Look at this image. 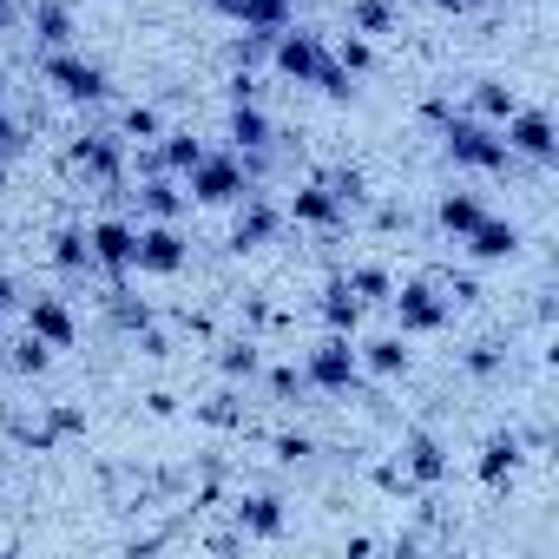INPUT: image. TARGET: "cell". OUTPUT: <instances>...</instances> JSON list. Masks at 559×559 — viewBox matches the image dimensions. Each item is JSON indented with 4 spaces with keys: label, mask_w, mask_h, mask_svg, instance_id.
I'll list each match as a JSON object with an SVG mask.
<instances>
[{
    "label": "cell",
    "mask_w": 559,
    "mask_h": 559,
    "mask_svg": "<svg viewBox=\"0 0 559 559\" xmlns=\"http://www.w3.org/2000/svg\"><path fill=\"white\" fill-rule=\"evenodd\" d=\"M0 513H8V487H0Z\"/></svg>",
    "instance_id": "cell-47"
},
{
    "label": "cell",
    "mask_w": 559,
    "mask_h": 559,
    "mask_svg": "<svg viewBox=\"0 0 559 559\" xmlns=\"http://www.w3.org/2000/svg\"><path fill=\"white\" fill-rule=\"evenodd\" d=\"M86 243H93V270H106L119 284L132 270V250H139V224L132 217H99V224H86Z\"/></svg>",
    "instance_id": "cell-12"
},
{
    "label": "cell",
    "mask_w": 559,
    "mask_h": 559,
    "mask_svg": "<svg viewBox=\"0 0 559 559\" xmlns=\"http://www.w3.org/2000/svg\"><path fill=\"white\" fill-rule=\"evenodd\" d=\"M356 356H362V376H376V382H402L415 369L408 336H369V343H356Z\"/></svg>",
    "instance_id": "cell-20"
},
{
    "label": "cell",
    "mask_w": 559,
    "mask_h": 559,
    "mask_svg": "<svg viewBox=\"0 0 559 559\" xmlns=\"http://www.w3.org/2000/svg\"><path fill=\"white\" fill-rule=\"evenodd\" d=\"M21 310H27V330H34L47 349H73V343H80V317H73L67 297H27Z\"/></svg>",
    "instance_id": "cell-16"
},
{
    "label": "cell",
    "mask_w": 559,
    "mask_h": 559,
    "mask_svg": "<svg viewBox=\"0 0 559 559\" xmlns=\"http://www.w3.org/2000/svg\"><path fill=\"white\" fill-rule=\"evenodd\" d=\"M284 217H290V224H304V230H323V237H336V230H349V211L336 204V191H330L323 178H310V185H297V191L284 198Z\"/></svg>",
    "instance_id": "cell-11"
},
{
    "label": "cell",
    "mask_w": 559,
    "mask_h": 559,
    "mask_svg": "<svg viewBox=\"0 0 559 559\" xmlns=\"http://www.w3.org/2000/svg\"><path fill=\"white\" fill-rule=\"evenodd\" d=\"M304 382H310L317 395H356V389H362V356H356V336L330 330V336L304 356Z\"/></svg>",
    "instance_id": "cell-4"
},
{
    "label": "cell",
    "mask_w": 559,
    "mask_h": 559,
    "mask_svg": "<svg viewBox=\"0 0 559 559\" xmlns=\"http://www.w3.org/2000/svg\"><path fill=\"white\" fill-rule=\"evenodd\" d=\"M402 474H408V487H435V480L448 474V448H441L428 428H415V435L402 441Z\"/></svg>",
    "instance_id": "cell-21"
},
{
    "label": "cell",
    "mask_w": 559,
    "mask_h": 559,
    "mask_svg": "<svg viewBox=\"0 0 559 559\" xmlns=\"http://www.w3.org/2000/svg\"><path fill=\"white\" fill-rule=\"evenodd\" d=\"M243 191H250V171H243V158H237V152H204V158L185 171V198H191V204L224 211V204H237Z\"/></svg>",
    "instance_id": "cell-6"
},
{
    "label": "cell",
    "mask_w": 559,
    "mask_h": 559,
    "mask_svg": "<svg viewBox=\"0 0 559 559\" xmlns=\"http://www.w3.org/2000/svg\"><path fill=\"white\" fill-rule=\"evenodd\" d=\"M330 53H336V60H343V67H349V73H356V80H362V73H369V67H376V47H369V40H362V34H343V40H336V47H330Z\"/></svg>",
    "instance_id": "cell-37"
},
{
    "label": "cell",
    "mask_w": 559,
    "mask_h": 559,
    "mask_svg": "<svg viewBox=\"0 0 559 559\" xmlns=\"http://www.w3.org/2000/svg\"><path fill=\"white\" fill-rule=\"evenodd\" d=\"M310 86H317V93H323L330 106H356V93H362V86H356V73H349V67H343L336 53H330V60L317 67V80H310Z\"/></svg>",
    "instance_id": "cell-30"
},
{
    "label": "cell",
    "mask_w": 559,
    "mask_h": 559,
    "mask_svg": "<svg viewBox=\"0 0 559 559\" xmlns=\"http://www.w3.org/2000/svg\"><path fill=\"white\" fill-rule=\"evenodd\" d=\"M8 165H14V158H8V152H0V191H8Z\"/></svg>",
    "instance_id": "cell-46"
},
{
    "label": "cell",
    "mask_w": 559,
    "mask_h": 559,
    "mask_svg": "<svg viewBox=\"0 0 559 559\" xmlns=\"http://www.w3.org/2000/svg\"><path fill=\"white\" fill-rule=\"evenodd\" d=\"M132 204H139V224H178L185 217V178H171V171H152V178H132V191H126Z\"/></svg>",
    "instance_id": "cell-13"
},
{
    "label": "cell",
    "mask_w": 559,
    "mask_h": 559,
    "mask_svg": "<svg viewBox=\"0 0 559 559\" xmlns=\"http://www.w3.org/2000/svg\"><path fill=\"white\" fill-rule=\"evenodd\" d=\"M106 317H112V330H119V336L152 330V304H145V297H126V290H112V297H106Z\"/></svg>",
    "instance_id": "cell-32"
},
{
    "label": "cell",
    "mask_w": 559,
    "mask_h": 559,
    "mask_svg": "<svg viewBox=\"0 0 559 559\" xmlns=\"http://www.w3.org/2000/svg\"><path fill=\"white\" fill-rule=\"evenodd\" d=\"M198 421H211V428H243V402H237V395H211V402H198Z\"/></svg>",
    "instance_id": "cell-38"
},
{
    "label": "cell",
    "mask_w": 559,
    "mask_h": 559,
    "mask_svg": "<svg viewBox=\"0 0 559 559\" xmlns=\"http://www.w3.org/2000/svg\"><path fill=\"white\" fill-rule=\"evenodd\" d=\"M461 376L467 382H500L507 376V343H467L461 349Z\"/></svg>",
    "instance_id": "cell-29"
},
{
    "label": "cell",
    "mask_w": 559,
    "mask_h": 559,
    "mask_svg": "<svg viewBox=\"0 0 559 559\" xmlns=\"http://www.w3.org/2000/svg\"><path fill=\"white\" fill-rule=\"evenodd\" d=\"M270 448H276V461H284V467H304V461H317V441H310V435H276Z\"/></svg>",
    "instance_id": "cell-39"
},
{
    "label": "cell",
    "mask_w": 559,
    "mask_h": 559,
    "mask_svg": "<svg viewBox=\"0 0 559 559\" xmlns=\"http://www.w3.org/2000/svg\"><path fill=\"white\" fill-rule=\"evenodd\" d=\"M217 369H224L230 382H257V376H263V343H257V336H224V343H217Z\"/></svg>",
    "instance_id": "cell-25"
},
{
    "label": "cell",
    "mask_w": 559,
    "mask_h": 559,
    "mask_svg": "<svg viewBox=\"0 0 559 559\" xmlns=\"http://www.w3.org/2000/svg\"><path fill=\"white\" fill-rule=\"evenodd\" d=\"M132 343H139V356H152V362H165V356H171V336H165L158 323H152V330H139Z\"/></svg>",
    "instance_id": "cell-41"
},
{
    "label": "cell",
    "mask_w": 559,
    "mask_h": 559,
    "mask_svg": "<svg viewBox=\"0 0 559 559\" xmlns=\"http://www.w3.org/2000/svg\"><path fill=\"white\" fill-rule=\"evenodd\" d=\"M520 461H526V441H520V428H500V435H487V448H480L474 474H480L487 487H507V480L520 474Z\"/></svg>",
    "instance_id": "cell-19"
},
{
    "label": "cell",
    "mask_w": 559,
    "mask_h": 559,
    "mask_svg": "<svg viewBox=\"0 0 559 559\" xmlns=\"http://www.w3.org/2000/svg\"><path fill=\"white\" fill-rule=\"evenodd\" d=\"M21 304H27V290L14 284V276H8V270H0V317H8V310H21Z\"/></svg>",
    "instance_id": "cell-43"
},
{
    "label": "cell",
    "mask_w": 559,
    "mask_h": 559,
    "mask_svg": "<svg viewBox=\"0 0 559 559\" xmlns=\"http://www.w3.org/2000/svg\"><path fill=\"white\" fill-rule=\"evenodd\" d=\"M158 132H165L158 106H126V119H119V139H126V145H152Z\"/></svg>",
    "instance_id": "cell-35"
},
{
    "label": "cell",
    "mask_w": 559,
    "mask_h": 559,
    "mask_svg": "<svg viewBox=\"0 0 559 559\" xmlns=\"http://www.w3.org/2000/svg\"><path fill=\"white\" fill-rule=\"evenodd\" d=\"M317 310H323V323H330V330L356 336V330H362V310H369V304H362V297L349 290V276H330V284H323V304H317Z\"/></svg>",
    "instance_id": "cell-22"
},
{
    "label": "cell",
    "mask_w": 559,
    "mask_h": 559,
    "mask_svg": "<svg viewBox=\"0 0 559 559\" xmlns=\"http://www.w3.org/2000/svg\"><path fill=\"white\" fill-rule=\"evenodd\" d=\"M204 8H211L217 21H237V14H243V0H204Z\"/></svg>",
    "instance_id": "cell-44"
},
{
    "label": "cell",
    "mask_w": 559,
    "mask_h": 559,
    "mask_svg": "<svg viewBox=\"0 0 559 559\" xmlns=\"http://www.w3.org/2000/svg\"><path fill=\"white\" fill-rule=\"evenodd\" d=\"M520 106V93L507 86V80H474V119H487V126H500L507 112Z\"/></svg>",
    "instance_id": "cell-31"
},
{
    "label": "cell",
    "mask_w": 559,
    "mask_h": 559,
    "mask_svg": "<svg viewBox=\"0 0 559 559\" xmlns=\"http://www.w3.org/2000/svg\"><path fill=\"white\" fill-rule=\"evenodd\" d=\"M402 27V8L395 0H349V34L376 40V34H395Z\"/></svg>",
    "instance_id": "cell-27"
},
{
    "label": "cell",
    "mask_w": 559,
    "mask_h": 559,
    "mask_svg": "<svg viewBox=\"0 0 559 559\" xmlns=\"http://www.w3.org/2000/svg\"><path fill=\"white\" fill-rule=\"evenodd\" d=\"M0 152H8V158H21V152H27V126H21L8 106H0Z\"/></svg>",
    "instance_id": "cell-40"
},
{
    "label": "cell",
    "mask_w": 559,
    "mask_h": 559,
    "mask_svg": "<svg viewBox=\"0 0 559 559\" xmlns=\"http://www.w3.org/2000/svg\"><path fill=\"white\" fill-rule=\"evenodd\" d=\"M284 224H290V217H284V204H276L270 191H257V185H250V191L237 198V217H230V237H224V243H230L237 257H250V250L276 243V230H284Z\"/></svg>",
    "instance_id": "cell-8"
},
{
    "label": "cell",
    "mask_w": 559,
    "mask_h": 559,
    "mask_svg": "<svg viewBox=\"0 0 559 559\" xmlns=\"http://www.w3.org/2000/svg\"><path fill=\"white\" fill-rule=\"evenodd\" d=\"M47 421H53V435H86V408H67V402H60Z\"/></svg>",
    "instance_id": "cell-42"
},
{
    "label": "cell",
    "mask_w": 559,
    "mask_h": 559,
    "mask_svg": "<svg viewBox=\"0 0 559 559\" xmlns=\"http://www.w3.org/2000/svg\"><path fill=\"white\" fill-rule=\"evenodd\" d=\"M323 60H330V47H323V34H310V27H297V21H290L284 34H276V40H270V67H276V73H284L290 86H310Z\"/></svg>",
    "instance_id": "cell-9"
},
{
    "label": "cell",
    "mask_w": 559,
    "mask_h": 559,
    "mask_svg": "<svg viewBox=\"0 0 559 559\" xmlns=\"http://www.w3.org/2000/svg\"><path fill=\"white\" fill-rule=\"evenodd\" d=\"M349 290H356L362 304H389V290H395V276H389L382 263H356V270H349Z\"/></svg>",
    "instance_id": "cell-34"
},
{
    "label": "cell",
    "mask_w": 559,
    "mask_h": 559,
    "mask_svg": "<svg viewBox=\"0 0 559 559\" xmlns=\"http://www.w3.org/2000/svg\"><path fill=\"white\" fill-rule=\"evenodd\" d=\"M204 152H211V145H204L198 132H185V126H171V132H158V165H165L171 178H185V171H191V165H198Z\"/></svg>",
    "instance_id": "cell-26"
},
{
    "label": "cell",
    "mask_w": 559,
    "mask_h": 559,
    "mask_svg": "<svg viewBox=\"0 0 559 559\" xmlns=\"http://www.w3.org/2000/svg\"><path fill=\"white\" fill-rule=\"evenodd\" d=\"M8 369H14V376H47V369H53V349H47L34 330H27V336L8 349Z\"/></svg>",
    "instance_id": "cell-33"
},
{
    "label": "cell",
    "mask_w": 559,
    "mask_h": 559,
    "mask_svg": "<svg viewBox=\"0 0 559 559\" xmlns=\"http://www.w3.org/2000/svg\"><path fill=\"white\" fill-rule=\"evenodd\" d=\"M47 257H53V270H67V276H93V243H86V224H60V230L47 237Z\"/></svg>",
    "instance_id": "cell-23"
},
{
    "label": "cell",
    "mask_w": 559,
    "mask_h": 559,
    "mask_svg": "<svg viewBox=\"0 0 559 559\" xmlns=\"http://www.w3.org/2000/svg\"><path fill=\"white\" fill-rule=\"evenodd\" d=\"M224 132H230V152H270L276 145V126H270L263 99H237L230 119H224Z\"/></svg>",
    "instance_id": "cell-18"
},
{
    "label": "cell",
    "mask_w": 559,
    "mask_h": 559,
    "mask_svg": "<svg viewBox=\"0 0 559 559\" xmlns=\"http://www.w3.org/2000/svg\"><path fill=\"white\" fill-rule=\"evenodd\" d=\"M284 507H290L284 493H237V500H230V513H237V533H243V539H276V533L290 526V513H284Z\"/></svg>",
    "instance_id": "cell-17"
},
{
    "label": "cell",
    "mask_w": 559,
    "mask_h": 559,
    "mask_svg": "<svg viewBox=\"0 0 559 559\" xmlns=\"http://www.w3.org/2000/svg\"><path fill=\"white\" fill-rule=\"evenodd\" d=\"M80 0H34L27 8V34H34V47L40 53H60V47H73V34H80Z\"/></svg>",
    "instance_id": "cell-15"
},
{
    "label": "cell",
    "mask_w": 559,
    "mask_h": 559,
    "mask_svg": "<svg viewBox=\"0 0 559 559\" xmlns=\"http://www.w3.org/2000/svg\"><path fill=\"white\" fill-rule=\"evenodd\" d=\"M480 217H487V204H480L474 191H441V198H435V224H441L454 243H461V237H467Z\"/></svg>",
    "instance_id": "cell-24"
},
{
    "label": "cell",
    "mask_w": 559,
    "mask_h": 559,
    "mask_svg": "<svg viewBox=\"0 0 559 559\" xmlns=\"http://www.w3.org/2000/svg\"><path fill=\"white\" fill-rule=\"evenodd\" d=\"M126 158H132V145H126L119 132H80V139L67 145V171H80L86 191H126V185H132Z\"/></svg>",
    "instance_id": "cell-2"
},
{
    "label": "cell",
    "mask_w": 559,
    "mask_h": 559,
    "mask_svg": "<svg viewBox=\"0 0 559 559\" xmlns=\"http://www.w3.org/2000/svg\"><path fill=\"white\" fill-rule=\"evenodd\" d=\"M40 80L67 99V106H106L112 99V80H106V67L99 60H86V53H73V47H60V53H40Z\"/></svg>",
    "instance_id": "cell-3"
},
{
    "label": "cell",
    "mask_w": 559,
    "mask_h": 559,
    "mask_svg": "<svg viewBox=\"0 0 559 559\" xmlns=\"http://www.w3.org/2000/svg\"><path fill=\"white\" fill-rule=\"evenodd\" d=\"M389 310H395L402 336H441V330L454 323V304L441 297L435 276H408V284H395V290H389Z\"/></svg>",
    "instance_id": "cell-5"
},
{
    "label": "cell",
    "mask_w": 559,
    "mask_h": 559,
    "mask_svg": "<svg viewBox=\"0 0 559 559\" xmlns=\"http://www.w3.org/2000/svg\"><path fill=\"white\" fill-rule=\"evenodd\" d=\"M263 389H270V402H297L310 382H304V369H297V362H276V369H263Z\"/></svg>",
    "instance_id": "cell-36"
},
{
    "label": "cell",
    "mask_w": 559,
    "mask_h": 559,
    "mask_svg": "<svg viewBox=\"0 0 559 559\" xmlns=\"http://www.w3.org/2000/svg\"><path fill=\"white\" fill-rule=\"evenodd\" d=\"M500 139H507L513 158H526V165H539V171L559 158V132H552V112H546V106H513V112L500 119Z\"/></svg>",
    "instance_id": "cell-7"
},
{
    "label": "cell",
    "mask_w": 559,
    "mask_h": 559,
    "mask_svg": "<svg viewBox=\"0 0 559 559\" xmlns=\"http://www.w3.org/2000/svg\"><path fill=\"white\" fill-rule=\"evenodd\" d=\"M317 178H323V185H330V191H336V204H343V211H349V217H356V211H369V204H376V191H369V178H362V171H356V165H330V171H317Z\"/></svg>",
    "instance_id": "cell-28"
},
{
    "label": "cell",
    "mask_w": 559,
    "mask_h": 559,
    "mask_svg": "<svg viewBox=\"0 0 559 559\" xmlns=\"http://www.w3.org/2000/svg\"><path fill=\"white\" fill-rule=\"evenodd\" d=\"M454 8H500V0H454Z\"/></svg>",
    "instance_id": "cell-45"
},
{
    "label": "cell",
    "mask_w": 559,
    "mask_h": 559,
    "mask_svg": "<svg viewBox=\"0 0 559 559\" xmlns=\"http://www.w3.org/2000/svg\"><path fill=\"white\" fill-rule=\"evenodd\" d=\"M461 250H467L474 263H513V257L526 250V237H520V224H513V217H493V211H487V217L461 237Z\"/></svg>",
    "instance_id": "cell-14"
},
{
    "label": "cell",
    "mask_w": 559,
    "mask_h": 559,
    "mask_svg": "<svg viewBox=\"0 0 559 559\" xmlns=\"http://www.w3.org/2000/svg\"><path fill=\"white\" fill-rule=\"evenodd\" d=\"M435 132H441V152L461 165V171H480V178H500V171H513L520 158L507 152V139H500V126H487V119H474V112H441L435 119Z\"/></svg>",
    "instance_id": "cell-1"
},
{
    "label": "cell",
    "mask_w": 559,
    "mask_h": 559,
    "mask_svg": "<svg viewBox=\"0 0 559 559\" xmlns=\"http://www.w3.org/2000/svg\"><path fill=\"white\" fill-rule=\"evenodd\" d=\"M185 263H191V243L178 224H139V250H132L139 276H178Z\"/></svg>",
    "instance_id": "cell-10"
}]
</instances>
